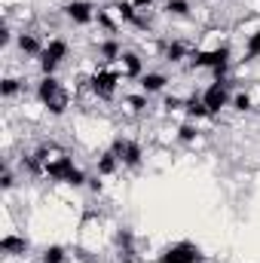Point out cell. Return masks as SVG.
Wrapping results in <instances>:
<instances>
[{"instance_id":"1","label":"cell","mask_w":260,"mask_h":263,"mask_svg":"<svg viewBox=\"0 0 260 263\" xmlns=\"http://www.w3.org/2000/svg\"><path fill=\"white\" fill-rule=\"evenodd\" d=\"M43 175L55 184H67V187H86L89 184V175L73 162V156H67L65 150H55L46 165H43Z\"/></svg>"},{"instance_id":"2","label":"cell","mask_w":260,"mask_h":263,"mask_svg":"<svg viewBox=\"0 0 260 263\" xmlns=\"http://www.w3.org/2000/svg\"><path fill=\"white\" fill-rule=\"evenodd\" d=\"M37 101L52 117H62L70 107V92H67V86L59 77H40V83H37Z\"/></svg>"},{"instance_id":"3","label":"cell","mask_w":260,"mask_h":263,"mask_svg":"<svg viewBox=\"0 0 260 263\" xmlns=\"http://www.w3.org/2000/svg\"><path fill=\"white\" fill-rule=\"evenodd\" d=\"M120 80H123V70L117 65H98L89 77H86V89L98 98V101H110L120 89Z\"/></svg>"},{"instance_id":"4","label":"cell","mask_w":260,"mask_h":263,"mask_svg":"<svg viewBox=\"0 0 260 263\" xmlns=\"http://www.w3.org/2000/svg\"><path fill=\"white\" fill-rule=\"evenodd\" d=\"M230 59H233V49L230 46H214V49H196L193 59H190V67H199V70H211L214 80H230Z\"/></svg>"},{"instance_id":"5","label":"cell","mask_w":260,"mask_h":263,"mask_svg":"<svg viewBox=\"0 0 260 263\" xmlns=\"http://www.w3.org/2000/svg\"><path fill=\"white\" fill-rule=\"evenodd\" d=\"M67 55H70V43H67L65 37H49L46 46H43V52H40V59H37L40 73L43 77H55V70L67 62Z\"/></svg>"},{"instance_id":"6","label":"cell","mask_w":260,"mask_h":263,"mask_svg":"<svg viewBox=\"0 0 260 263\" xmlns=\"http://www.w3.org/2000/svg\"><path fill=\"white\" fill-rule=\"evenodd\" d=\"M156 260L159 263H208L205 254H202V248L196 242H190V239H178V242L165 245Z\"/></svg>"},{"instance_id":"7","label":"cell","mask_w":260,"mask_h":263,"mask_svg":"<svg viewBox=\"0 0 260 263\" xmlns=\"http://www.w3.org/2000/svg\"><path fill=\"white\" fill-rule=\"evenodd\" d=\"M202 101H205L208 114L217 117L224 107L233 104V83H230V80H211V83L202 89Z\"/></svg>"},{"instance_id":"8","label":"cell","mask_w":260,"mask_h":263,"mask_svg":"<svg viewBox=\"0 0 260 263\" xmlns=\"http://www.w3.org/2000/svg\"><path fill=\"white\" fill-rule=\"evenodd\" d=\"M110 150L117 153V159H120V165L123 168H141V162H144V147L135 141V138H123V135H117L114 138V144H110Z\"/></svg>"},{"instance_id":"9","label":"cell","mask_w":260,"mask_h":263,"mask_svg":"<svg viewBox=\"0 0 260 263\" xmlns=\"http://www.w3.org/2000/svg\"><path fill=\"white\" fill-rule=\"evenodd\" d=\"M62 12H65V18L70 22V25L86 28V25H92V22H95L98 6H95V3H89V0H67L65 6H62Z\"/></svg>"},{"instance_id":"10","label":"cell","mask_w":260,"mask_h":263,"mask_svg":"<svg viewBox=\"0 0 260 263\" xmlns=\"http://www.w3.org/2000/svg\"><path fill=\"white\" fill-rule=\"evenodd\" d=\"M114 248H117L120 263H135L138 260V239H135V230H132V227H120V230H117Z\"/></svg>"},{"instance_id":"11","label":"cell","mask_w":260,"mask_h":263,"mask_svg":"<svg viewBox=\"0 0 260 263\" xmlns=\"http://www.w3.org/2000/svg\"><path fill=\"white\" fill-rule=\"evenodd\" d=\"M110 12L117 15L120 25H132V28H147V18L144 12H138V6L132 0H114L110 3Z\"/></svg>"},{"instance_id":"12","label":"cell","mask_w":260,"mask_h":263,"mask_svg":"<svg viewBox=\"0 0 260 263\" xmlns=\"http://www.w3.org/2000/svg\"><path fill=\"white\" fill-rule=\"evenodd\" d=\"M193 46L187 43V40H169L165 46H162V59L169 62V65H181V62H187V59H193Z\"/></svg>"},{"instance_id":"13","label":"cell","mask_w":260,"mask_h":263,"mask_svg":"<svg viewBox=\"0 0 260 263\" xmlns=\"http://www.w3.org/2000/svg\"><path fill=\"white\" fill-rule=\"evenodd\" d=\"M15 46H18V52L25 55V59H40V52H43V40L34 34V31H22V34H15Z\"/></svg>"},{"instance_id":"14","label":"cell","mask_w":260,"mask_h":263,"mask_svg":"<svg viewBox=\"0 0 260 263\" xmlns=\"http://www.w3.org/2000/svg\"><path fill=\"white\" fill-rule=\"evenodd\" d=\"M117 67L123 70L126 80H141V77H144V59H141L138 52H132V49H123V55H120Z\"/></svg>"},{"instance_id":"15","label":"cell","mask_w":260,"mask_h":263,"mask_svg":"<svg viewBox=\"0 0 260 263\" xmlns=\"http://www.w3.org/2000/svg\"><path fill=\"white\" fill-rule=\"evenodd\" d=\"M165 86H169V77L159 70H144V77L138 80V89L144 95H159V92H165Z\"/></svg>"},{"instance_id":"16","label":"cell","mask_w":260,"mask_h":263,"mask_svg":"<svg viewBox=\"0 0 260 263\" xmlns=\"http://www.w3.org/2000/svg\"><path fill=\"white\" fill-rule=\"evenodd\" d=\"M120 55H123V43H120L117 37L98 40V59H101V65H117Z\"/></svg>"},{"instance_id":"17","label":"cell","mask_w":260,"mask_h":263,"mask_svg":"<svg viewBox=\"0 0 260 263\" xmlns=\"http://www.w3.org/2000/svg\"><path fill=\"white\" fill-rule=\"evenodd\" d=\"M120 168H123V165H120V159H117V153H114L110 147H107V150L98 156V162H95V172H98L101 178H110V175H117Z\"/></svg>"},{"instance_id":"18","label":"cell","mask_w":260,"mask_h":263,"mask_svg":"<svg viewBox=\"0 0 260 263\" xmlns=\"http://www.w3.org/2000/svg\"><path fill=\"white\" fill-rule=\"evenodd\" d=\"M184 114H187L193 123L211 117V114H208V107H205V101H202V92H199V95H190V98H184Z\"/></svg>"},{"instance_id":"19","label":"cell","mask_w":260,"mask_h":263,"mask_svg":"<svg viewBox=\"0 0 260 263\" xmlns=\"http://www.w3.org/2000/svg\"><path fill=\"white\" fill-rule=\"evenodd\" d=\"M0 248H3V254H6V257H22V254L28 251V239H22V236L9 233V236H3Z\"/></svg>"},{"instance_id":"20","label":"cell","mask_w":260,"mask_h":263,"mask_svg":"<svg viewBox=\"0 0 260 263\" xmlns=\"http://www.w3.org/2000/svg\"><path fill=\"white\" fill-rule=\"evenodd\" d=\"M37 263H67V248L65 245H46L40 251V260Z\"/></svg>"},{"instance_id":"21","label":"cell","mask_w":260,"mask_h":263,"mask_svg":"<svg viewBox=\"0 0 260 263\" xmlns=\"http://www.w3.org/2000/svg\"><path fill=\"white\" fill-rule=\"evenodd\" d=\"M18 92H25V80H18V77H3V83H0V95H3L6 101H12Z\"/></svg>"},{"instance_id":"22","label":"cell","mask_w":260,"mask_h":263,"mask_svg":"<svg viewBox=\"0 0 260 263\" xmlns=\"http://www.w3.org/2000/svg\"><path fill=\"white\" fill-rule=\"evenodd\" d=\"M162 12L172 15V18H190V3L187 0H165L162 3Z\"/></svg>"},{"instance_id":"23","label":"cell","mask_w":260,"mask_h":263,"mask_svg":"<svg viewBox=\"0 0 260 263\" xmlns=\"http://www.w3.org/2000/svg\"><path fill=\"white\" fill-rule=\"evenodd\" d=\"M126 107H129V114H147V107H150V95H144V92L129 95V98H126Z\"/></svg>"},{"instance_id":"24","label":"cell","mask_w":260,"mask_h":263,"mask_svg":"<svg viewBox=\"0 0 260 263\" xmlns=\"http://www.w3.org/2000/svg\"><path fill=\"white\" fill-rule=\"evenodd\" d=\"M254 59H260V28L251 31L245 40V62H254Z\"/></svg>"},{"instance_id":"25","label":"cell","mask_w":260,"mask_h":263,"mask_svg":"<svg viewBox=\"0 0 260 263\" xmlns=\"http://www.w3.org/2000/svg\"><path fill=\"white\" fill-rule=\"evenodd\" d=\"M233 110H239V114L254 110V98H251L248 92H236V95H233Z\"/></svg>"},{"instance_id":"26","label":"cell","mask_w":260,"mask_h":263,"mask_svg":"<svg viewBox=\"0 0 260 263\" xmlns=\"http://www.w3.org/2000/svg\"><path fill=\"white\" fill-rule=\"evenodd\" d=\"M196 138H199V126H196L193 120L184 123V126H178V141H181V144H193Z\"/></svg>"},{"instance_id":"27","label":"cell","mask_w":260,"mask_h":263,"mask_svg":"<svg viewBox=\"0 0 260 263\" xmlns=\"http://www.w3.org/2000/svg\"><path fill=\"white\" fill-rule=\"evenodd\" d=\"M162 107L172 114V110H184V98H175V95H169L165 101H162Z\"/></svg>"},{"instance_id":"28","label":"cell","mask_w":260,"mask_h":263,"mask_svg":"<svg viewBox=\"0 0 260 263\" xmlns=\"http://www.w3.org/2000/svg\"><path fill=\"white\" fill-rule=\"evenodd\" d=\"M12 184H15V178H12V168L6 165L3 168V190H12Z\"/></svg>"},{"instance_id":"29","label":"cell","mask_w":260,"mask_h":263,"mask_svg":"<svg viewBox=\"0 0 260 263\" xmlns=\"http://www.w3.org/2000/svg\"><path fill=\"white\" fill-rule=\"evenodd\" d=\"M132 3H135V6H138V12H144V15H147V9H153V6H156V0H132Z\"/></svg>"}]
</instances>
